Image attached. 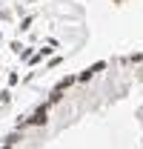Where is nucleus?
<instances>
[{
  "label": "nucleus",
  "instance_id": "1",
  "mask_svg": "<svg viewBox=\"0 0 143 149\" xmlns=\"http://www.w3.org/2000/svg\"><path fill=\"white\" fill-rule=\"evenodd\" d=\"M49 123V103H40L32 115H26V126H46Z\"/></svg>",
  "mask_w": 143,
  "mask_h": 149
},
{
  "label": "nucleus",
  "instance_id": "5",
  "mask_svg": "<svg viewBox=\"0 0 143 149\" xmlns=\"http://www.w3.org/2000/svg\"><path fill=\"white\" fill-rule=\"evenodd\" d=\"M0 95H3V89H0Z\"/></svg>",
  "mask_w": 143,
  "mask_h": 149
},
{
  "label": "nucleus",
  "instance_id": "4",
  "mask_svg": "<svg viewBox=\"0 0 143 149\" xmlns=\"http://www.w3.org/2000/svg\"><path fill=\"white\" fill-rule=\"evenodd\" d=\"M0 149H9V146H0Z\"/></svg>",
  "mask_w": 143,
  "mask_h": 149
},
{
  "label": "nucleus",
  "instance_id": "3",
  "mask_svg": "<svg viewBox=\"0 0 143 149\" xmlns=\"http://www.w3.org/2000/svg\"><path fill=\"white\" fill-rule=\"evenodd\" d=\"M32 23H35V17H26L23 23H20V29H32Z\"/></svg>",
  "mask_w": 143,
  "mask_h": 149
},
{
  "label": "nucleus",
  "instance_id": "2",
  "mask_svg": "<svg viewBox=\"0 0 143 149\" xmlns=\"http://www.w3.org/2000/svg\"><path fill=\"white\" fill-rule=\"evenodd\" d=\"M20 141H23V132H17V129H15L12 135H9V138H3V146H9V149H12L15 143H20Z\"/></svg>",
  "mask_w": 143,
  "mask_h": 149
}]
</instances>
